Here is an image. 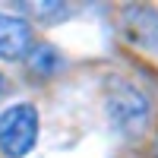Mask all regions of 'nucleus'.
<instances>
[{
    "mask_svg": "<svg viewBox=\"0 0 158 158\" xmlns=\"http://www.w3.org/2000/svg\"><path fill=\"white\" fill-rule=\"evenodd\" d=\"M127 35L139 44H149V48H158V13L152 10H130L127 13Z\"/></svg>",
    "mask_w": 158,
    "mask_h": 158,
    "instance_id": "4",
    "label": "nucleus"
},
{
    "mask_svg": "<svg viewBox=\"0 0 158 158\" xmlns=\"http://www.w3.org/2000/svg\"><path fill=\"white\" fill-rule=\"evenodd\" d=\"M155 158H158V136H155Z\"/></svg>",
    "mask_w": 158,
    "mask_h": 158,
    "instance_id": "8",
    "label": "nucleus"
},
{
    "mask_svg": "<svg viewBox=\"0 0 158 158\" xmlns=\"http://www.w3.org/2000/svg\"><path fill=\"white\" fill-rule=\"evenodd\" d=\"M3 89H6V76L0 73V95H3Z\"/></svg>",
    "mask_w": 158,
    "mask_h": 158,
    "instance_id": "7",
    "label": "nucleus"
},
{
    "mask_svg": "<svg viewBox=\"0 0 158 158\" xmlns=\"http://www.w3.org/2000/svg\"><path fill=\"white\" fill-rule=\"evenodd\" d=\"M29 67H32V73H38V76H51V73L60 70V54H57L51 44H38V48L32 51V57H29Z\"/></svg>",
    "mask_w": 158,
    "mask_h": 158,
    "instance_id": "5",
    "label": "nucleus"
},
{
    "mask_svg": "<svg viewBox=\"0 0 158 158\" xmlns=\"http://www.w3.org/2000/svg\"><path fill=\"white\" fill-rule=\"evenodd\" d=\"M67 3H35V10H38V16H44V19H54V16H63V10Z\"/></svg>",
    "mask_w": 158,
    "mask_h": 158,
    "instance_id": "6",
    "label": "nucleus"
},
{
    "mask_svg": "<svg viewBox=\"0 0 158 158\" xmlns=\"http://www.w3.org/2000/svg\"><path fill=\"white\" fill-rule=\"evenodd\" d=\"M38 139V111L32 104H13L0 114V152L22 158Z\"/></svg>",
    "mask_w": 158,
    "mask_h": 158,
    "instance_id": "1",
    "label": "nucleus"
},
{
    "mask_svg": "<svg viewBox=\"0 0 158 158\" xmlns=\"http://www.w3.org/2000/svg\"><path fill=\"white\" fill-rule=\"evenodd\" d=\"M32 48V29L19 16L0 13V57L3 60H19Z\"/></svg>",
    "mask_w": 158,
    "mask_h": 158,
    "instance_id": "3",
    "label": "nucleus"
},
{
    "mask_svg": "<svg viewBox=\"0 0 158 158\" xmlns=\"http://www.w3.org/2000/svg\"><path fill=\"white\" fill-rule=\"evenodd\" d=\"M108 117L120 133L139 136L149 120V101L139 89L127 85V82H114L108 92Z\"/></svg>",
    "mask_w": 158,
    "mask_h": 158,
    "instance_id": "2",
    "label": "nucleus"
}]
</instances>
